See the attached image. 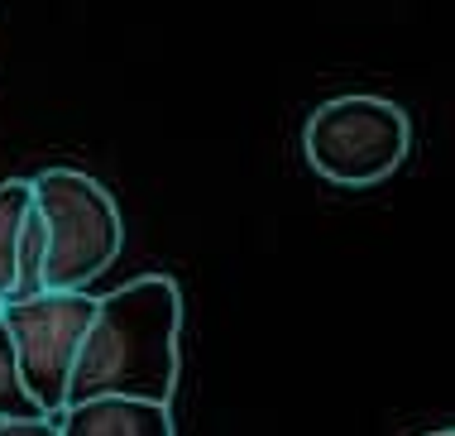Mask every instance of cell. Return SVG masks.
<instances>
[{
	"mask_svg": "<svg viewBox=\"0 0 455 436\" xmlns=\"http://www.w3.org/2000/svg\"><path fill=\"white\" fill-rule=\"evenodd\" d=\"M178 331L182 293L164 273H144L125 288L106 293L82 345L77 374H72L68 408L96 403V398L168 403L178 389Z\"/></svg>",
	"mask_w": 455,
	"mask_h": 436,
	"instance_id": "1",
	"label": "cell"
},
{
	"mask_svg": "<svg viewBox=\"0 0 455 436\" xmlns=\"http://www.w3.org/2000/svg\"><path fill=\"white\" fill-rule=\"evenodd\" d=\"M34 202L48 226V293H92V279L116 264L125 240L116 197L92 173L44 168Z\"/></svg>",
	"mask_w": 455,
	"mask_h": 436,
	"instance_id": "2",
	"label": "cell"
},
{
	"mask_svg": "<svg viewBox=\"0 0 455 436\" xmlns=\"http://www.w3.org/2000/svg\"><path fill=\"white\" fill-rule=\"evenodd\" d=\"M408 144H412V125L403 116V106L369 92L331 96L307 116L302 130L307 164L326 182L340 187H369L388 178L408 158Z\"/></svg>",
	"mask_w": 455,
	"mask_h": 436,
	"instance_id": "3",
	"label": "cell"
},
{
	"mask_svg": "<svg viewBox=\"0 0 455 436\" xmlns=\"http://www.w3.org/2000/svg\"><path fill=\"white\" fill-rule=\"evenodd\" d=\"M96 307L101 297L92 293H39L24 303H5V327L15 335L24 384L48 417H63L72 403V374L92 335Z\"/></svg>",
	"mask_w": 455,
	"mask_h": 436,
	"instance_id": "4",
	"label": "cell"
},
{
	"mask_svg": "<svg viewBox=\"0 0 455 436\" xmlns=\"http://www.w3.org/2000/svg\"><path fill=\"white\" fill-rule=\"evenodd\" d=\"M63 436H173L168 403H140V398H96L77 403L58 417Z\"/></svg>",
	"mask_w": 455,
	"mask_h": 436,
	"instance_id": "5",
	"label": "cell"
},
{
	"mask_svg": "<svg viewBox=\"0 0 455 436\" xmlns=\"http://www.w3.org/2000/svg\"><path fill=\"white\" fill-rule=\"evenodd\" d=\"M34 216V178H10L0 182V297H15L20 279V245Z\"/></svg>",
	"mask_w": 455,
	"mask_h": 436,
	"instance_id": "6",
	"label": "cell"
},
{
	"mask_svg": "<svg viewBox=\"0 0 455 436\" xmlns=\"http://www.w3.org/2000/svg\"><path fill=\"white\" fill-rule=\"evenodd\" d=\"M34 417H48V413L29 393V384H24L15 335H10L5 317H0V422H34Z\"/></svg>",
	"mask_w": 455,
	"mask_h": 436,
	"instance_id": "7",
	"label": "cell"
},
{
	"mask_svg": "<svg viewBox=\"0 0 455 436\" xmlns=\"http://www.w3.org/2000/svg\"><path fill=\"white\" fill-rule=\"evenodd\" d=\"M0 436H63L58 417H34V422H0Z\"/></svg>",
	"mask_w": 455,
	"mask_h": 436,
	"instance_id": "8",
	"label": "cell"
},
{
	"mask_svg": "<svg viewBox=\"0 0 455 436\" xmlns=\"http://www.w3.org/2000/svg\"><path fill=\"white\" fill-rule=\"evenodd\" d=\"M432 436H455V427H446V432H432Z\"/></svg>",
	"mask_w": 455,
	"mask_h": 436,
	"instance_id": "9",
	"label": "cell"
},
{
	"mask_svg": "<svg viewBox=\"0 0 455 436\" xmlns=\"http://www.w3.org/2000/svg\"><path fill=\"white\" fill-rule=\"evenodd\" d=\"M0 317H5V297H0Z\"/></svg>",
	"mask_w": 455,
	"mask_h": 436,
	"instance_id": "10",
	"label": "cell"
}]
</instances>
